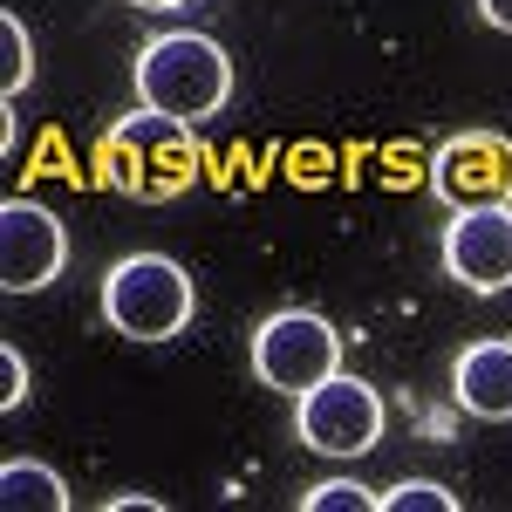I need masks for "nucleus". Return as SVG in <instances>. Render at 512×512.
Returning <instances> with one entry per match:
<instances>
[{
	"label": "nucleus",
	"instance_id": "8",
	"mask_svg": "<svg viewBox=\"0 0 512 512\" xmlns=\"http://www.w3.org/2000/svg\"><path fill=\"white\" fill-rule=\"evenodd\" d=\"M69 260L62 219L35 198H7L0 205V287L7 294H41Z\"/></svg>",
	"mask_w": 512,
	"mask_h": 512
},
{
	"label": "nucleus",
	"instance_id": "7",
	"mask_svg": "<svg viewBox=\"0 0 512 512\" xmlns=\"http://www.w3.org/2000/svg\"><path fill=\"white\" fill-rule=\"evenodd\" d=\"M444 274L465 294H506L512 287V198L451 212L444 226Z\"/></svg>",
	"mask_w": 512,
	"mask_h": 512
},
{
	"label": "nucleus",
	"instance_id": "16",
	"mask_svg": "<svg viewBox=\"0 0 512 512\" xmlns=\"http://www.w3.org/2000/svg\"><path fill=\"white\" fill-rule=\"evenodd\" d=\"M478 14H485L499 35H512V0H478Z\"/></svg>",
	"mask_w": 512,
	"mask_h": 512
},
{
	"label": "nucleus",
	"instance_id": "6",
	"mask_svg": "<svg viewBox=\"0 0 512 512\" xmlns=\"http://www.w3.org/2000/svg\"><path fill=\"white\" fill-rule=\"evenodd\" d=\"M431 192L451 212H472V205H506L512 198V144L492 130H458L431 151Z\"/></svg>",
	"mask_w": 512,
	"mask_h": 512
},
{
	"label": "nucleus",
	"instance_id": "12",
	"mask_svg": "<svg viewBox=\"0 0 512 512\" xmlns=\"http://www.w3.org/2000/svg\"><path fill=\"white\" fill-rule=\"evenodd\" d=\"M301 512H383V492H362L355 478H328L301 499Z\"/></svg>",
	"mask_w": 512,
	"mask_h": 512
},
{
	"label": "nucleus",
	"instance_id": "13",
	"mask_svg": "<svg viewBox=\"0 0 512 512\" xmlns=\"http://www.w3.org/2000/svg\"><path fill=\"white\" fill-rule=\"evenodd\" d=\"M383 512H458V492H444L437 478H403L396 492H383Z\"/></svg>",
	"mask_w": 512,
	"mask_h": 512
},
{
	"label": "nucleus",
	"instance_id": "9",
	"mask_svg": "<svg viewBox=\"0 0 512 512\" xmlns=\"http://www.w3.org/2000/svg\"><path fill=\"white\" fill-rule=\"evenodd\" d=\"M451 396L458 410H472L485 424H512V342H472L451 369Z\"/></svg>",
	"mask_w": 512,
	"mask_h": 512
},
{
	"label": "nucleus",
	"instance_id": "3",
	"mask_svg": "<svg viewBox=\"0 0 512 512\" xmlns=\"http://www.w3.org/2000/svg\"><path fill=\"white\" fill-rule=\"evenodd\" d=\"M192 315H198V287L164 253H130L103 280V321L130 342H171L178 328H192Z\"/></svg>",
	"mask_w": 512,
	"mask_h": 512
},
{
	"label": "nucleus",
	"instance_id": "14",
	"mask_svg": "<svg viewBox=\"0 0 512 512\" xmlns=\"http://www.w3.org/2000/svg\"><path fill=\"white\" fill-rule=\"evenodd\" d=\"M21 396H28V362L14 342H0V410H14Z\"/></svg>",
	"mask_w": 512,
	"mask_h": 512
},
{
	"label": "nucleus",
	"instance_id": "11",
	"mask_svg": "<svg viewBox=\"0 0 512 512\" xmlns=\"http://www.w3.org/2000/svg\"><path fill=\"white\" fill-rule=\"evenodd\" d=\"M28 76H35V41L21 28V14H0V96L14 103L28 89Z\"/></svg>",
	"mask_w": 512,
	"mask_h": 512
},
{
	"label": "nucleus",
	"instance_id": "5",
	"mask_svg": "<svg viewBox=\"0 0 512 512\" xmlns=\"http://www.w3.org/2000/svg\"><path fill=\"white\" fill-rule=\"evenodd\" d=\"M342 369V335H335V321L315 315V308H280V315L260 321V335H253V376L280 396H301L315 390L321 376H335Z\"/></svg>",
	"mask_w": 512,
	"mask_h": 512
},
{
	"label": "nucleus",
	"instance_id": "4",
	"mask_svg": "<svg viewBox=\"0 0 512 512\" xmlns=\"http://www.w3.org/2000/svg\"><path fill=\"white\" fill-rule=\"evenodd\" d=\"M294 431L321 458H362V451L383 444V396L369 390L362 376L335 369V376H321L315 390L294 396Z\"/></svg>",
	"mask_w": 512,
	"mask_h": 512
},
{
	"label": "nucleus",
	"instance_id": "2",
	"mask_svg": "<svg viewBox=\"0 0 512 512\" xmlns=\"http://www.w3.org/2000/svg\"><path fill=\"white\" fill-rule=\"evenodd\" d=\"M137 103L144 110H164V117L205 123L226 110L233 96V62L212 35H192V28H171V35H151L144 55H137Z\"/></svg>",
	"mask_w": 512,
	"mask_h": 512
},
{
	"label": "nucleus",
	"instance_id": "1",
	"mask_svg": "<svg viewBox=\"0 0 512 512\" xmlns=\"http://www.w3.org/2000/svg\"><path fill=\"white\" fill-rule=\"evenodd\" d=\"M103 185L117 198H137V205H164V198L192 192L198 171H205V151H198L192 123L164 117V110H130L123 123H110L103 137Z\"/></svg>",
	"mask_w": 512,
	"mask_h": 512
},
{
	"label": "nucleus",
	"instance_id": "17",
	"mask_svg": "<svg viewBox=\"0 0 512 512\" xmlns=\"http://www.w3.org/2000/svg\"><path fill=\"white\" fill-rule=\"evenodd\" d=\"M130 7H151V14H158V7H178V0H130Z\"/></svg>",
	"mask_w": 512,
	"mask_h": 512
},
{
	"label": "nucleus",
	"instance_id": "10",
	"mask_svg": "<svg viewBox=\"0 0 512 512\" xmlns=\"http://www.w3.org/2000/svg\"><path fill=\"white\" fill-rule=\"evenodd\" d=\"M0 506L7 512H69V485H62L55 465L7 458V465H0Z\"/></svg>",
	"mask_w": 512,
	"mask_h": 512
},
{
	"label": "nucleus",
	"instance_id": "15",
	"mask_svg": "<svg viewBox=\"0 0 512 512\" xmlns=\"http://www.w3.org/2000/svg\"><path fill=\"white\" fill-rule=\"evenodd\" d=\"M110 512H164V499H151V492H117Z\"/></svg>",
	"mask_w": 512,
	"mask_h": 512
}]
</instances>
